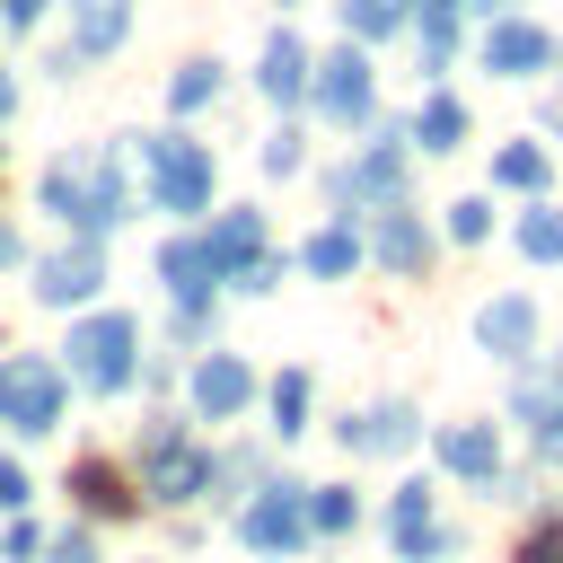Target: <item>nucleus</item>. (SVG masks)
Listing matches in <instances>:
<instances>
[{
	"label": "nucleus",
	"instance_id": "nucleus-1",
	"mask_svg": "<svg viewBox=\"0 0 563 563\" xmlns=\"http://www.w3.org/2000/svg\"><path fill=\"white\" fill-rule=\"evenodd\" d=\"M44 211L79 238H106L123 220V158L114 150H70L44 167Z\"/></svg>",
	"mask_w": 563,
	"mask_h": 563
},
{
	"label": "nucleus",
	"instance_id": "nucleus-2",
	"mask_svg": "<svg viewBox=\"0 0 563 563\" xmlns=\"http://www.w3.org/2000/svg\"><path fill=\"white\" fill-rule=\"evenodd\" d=\"M132 369H141V317L97 308V317H79V325H70V378H79L88 396L132 387Z\"/></svg>",
	"mask_w": 563,
	"mask_h": 563
},
{
	"label": "nucleus",
	"instance_id": "nucleus-3",
	"mask_svg": "<svg viewBox=\"0 0 563 563\" xmlns=\"http://www.w3.org/2000/svg\"><path fill=\"white\" fill-rule=\"evenodd\" d=\"M141 167H150L158 211H202V202H211V150H202V141L150 132V141H141Z\"/></svg>",
	"mask_w": 563,
	"mask_h": 563
},
{
	"label": "nucleus",
	"instance_id": "nucleus-4",
	"mask_svg": "<svg viewBox=\"0 0 563 563\" xmlns=\"http://www.w3.org/2000/svg\"><path fill=\"white\" fill-rule=\"evenodd\" d=\"M0 422H9V431H53V422H62V361H44V352H0Z\"/></svg>",
	"mask_w": 563,
	"mask_h": 563
},
{
	"label": "nucleus",
	"instance_id": "nucleus-5",
	"mask_svg": "<svg viewBox=\"0 0 563 563\" xmlns=\"http://www.w3.org/2000/svg\"><path fill=\"white\" fill-rule=\"evenodd\" d=\"M132 449H141V493H158V501H194V493H211V457L185 449V431H176L167 413H158Z\"/></svg>",
	"mask_w": 563,
	"mask_h": 563
},
{
	"label": "nucleus",
	"instance_id": "nucleus-6",
	"mask_svg": "<svg viewBox=\"0 0 563 563\" xmlns=\"http://www.w3.org/2000/svg\"><path fill=\"white\" fill-rule=\"evenodd\" d=\"M238 537H246L255 554H299V545H308V484H264V493L246 501Z\"/></svg>",
	"mask_w": 563,
	"mask_h": 563
},
{
	"label": "nucleus",
	"instance_id": "nucleus-7",
	"mask_svg": "<svg viewBox=\"0 0 563 563\" xmlns=\"http://www.w3.org/2000/svg\"><path fill=\"white\" fill-rule=\"evenodd\" d=\"M308 88H317V114H325V123H361V114H369V53H361V44L325 53V62L308 70Z\"/></svg>",
	"mask_w": 563,
	"mask_h": 563
},
{
	"label": "nucleus",
	"instance_id": "nucleus-8",
	"mask_svg": "<svg viewBox=\"0 0 563 563\" xmlns=\"http://www.w3.org/2000/svg\"><path fill=\"white\" fill-rule=\"evenodd\" d=\"M405 150H413V132H378V141L334 176V202H396V185H405Z\"/></svg>",
	"mask_w": 563,
	"mask_h": 563
},
{
	"label": "nucleus",
	"instance_id": "nucleus-9",
	"mask_svg": "<svg viewBox=\"0 0 563 563\" xmlns=\"http://www.w3.org/2000/svg\"><path fill=\"white\" fill-rule=\"evenodd\" d=\"M334 440H343V457H405L422 440V413L413 405H369V413H343Z\"/></svg>",
	"mask_w": 563,
	"mask_h": 563
},
{
	"label": "nucleus",
	"instance_id": "nucleus-10",
	"mask_svg": "<svg viewBox=\"0 0 563 563\" xmlns=\"http://www.w3.org/2000/svg\"><path fill=\"white\" fill-rule=\"evenodd\" d=\"M97 282H106L97 238H70L62 255H44V264H35V299H44V308H79V299H97Z\"/></svg>",
	"mask_w": 563,
	"mask_h": 563
},
{
	"label": "nucleus",
	"instance_id": "nucleus-11",
	"mask_svg": "<svg viewBox=\"0 0 563 563\" xmlns=\"http://www.w3.org/2000/svg\"><path fill=\"white\" fill-rule=\"evenodd\" d=\"M554 62V35L545 26H528V18H493L484 26V70L493 79H537Z\"/></svg>",
	"mask_w": 563,
	"mask_h": 563
},
{
	"label": "nucleus",
	"instance_id": "nucleus-12",
	"mask_svg": "<svg viewBox=\"0 0 563 563\" xmlns=\"http://www.w3.org/2000/svg\"><path fill=\"white\" fill-rule=\"evenodd\" d=\"M246 396H255V369H246L238 352H211V361H194V413H202V422H229V413H246Z\"/></svg>",
	"mask_w": 563,
	"mask_h": 563
},
{
	"label": "nucleus",
	"instance_id": "nucleus-13",
	"mask_svg": "<svg viewBox=\"0 0 563 563\" xmlns=\"http://www.w3.org/2000/svg\"><path fill=\"white\" fill-rule=\"evenodd\" d=\"M475 343L493 352V361H528L537 352V299H484V317H475Z\"/></svg>",
	"mask_w": 563,
	"mask_h": 563
},
{
	"label": "nucleus",
	"instance_id": "nucleus-14",
	"mask_svg": "<svg viewBox=\"0 0 563 563\" xmlns=\"http://www.w3.org/2000/svg\"><path fill=\"white\" fill-rule=\"evenodd\" d=\"M202 255H211L220 282H238V273L264 255V211H220V220L202 229Z\"/></svg>",
	"mask_w": 563,
	"mask_h": 563
},
{
	"label": "nucleus",
	"instance_id": "nucleus-15",
	"mask_svg": "<svg viewBox=\"0 0 563 563\" xmlns=\"http://www.w3.org/2000/svg\"><path fill=\"white\" fill-rule=\"evenodd\" d=\"M387 528H396V563H431V554H449V537L431 528V493H422V484H396Z\"/></svg>",
	"mask_w": 563,
	"mask_h": 563
},
{
	"label": "nucleus",
	"instance_id": "nucleus-16",
	"mask_svg": "<svg viewBox=\"0 0 563 563\" xmlns=\"http://www.w3.org/2000/svg\"><path fill=\"white\" fill-rule=\"evenodd\" d=\"M369 255H378L396 282H413V273L431 264V229H422L413 211H396V202H387V211H378V238H369Z\"/></svg>",
	"mask_w": 563,
	"mask_h": 563
},
{
	"label": "nucleus",
	"instance_id": "nucleus-17",
	"mask_svg": "<svg viewBox=\"0 0 563 563\" xmlns=\"http://www.w3.org/2000/svg\"><path fill=\"white\" fill-rule=\"evenodd\" d=\"M440 466L466 475V484H493V475H501V431H493V422H449V431H440Z\"/></svg>",
	"mask_w": 563,
	"mask_h": 563
},
{
	"label": "nucleus",
	"instance_id": "nucleus-18",
	"mask_svg": "<svg viewBox=\"0 0 563 563\" xmlns=\"http://www.w3.org/2000/svg\"><path fill=\"white\" fill-rule=\"evenodd\" d=\"M123 26H132V0H70V53H79V62L114 53Z\"/></svg>",
	"mask_w": 563,
	"mask_h": 563
},
{
	"label": "nucleus",
	"instance_id": "nucleus-19",
	"mask_svg": "<svg viewBox=\"0 0 563 563\" xmlns=\"http://www.w3.org/2000/svg\"><path fill=\"white\" fill-rule=\"evenodd\" d=\"M255 88L273 97V106H290V97H308V44L282 26L273 44H264V62H255Z\"/></svg>",
	"mask_w": 563,
	"mask_h": 563
},
{
	"label": "nucleus",
	"instance_id": "nucleus-20",
	"mask_svg": "<svg viewBox=\"0 0 563 563\" xmlns=\"http://www.w3.org/2000/svg\"><path fill=\"white\" fill-rule=\"evenodd\" d=\"M158 273H167V290H176L185 308H202V299H211V282H220V273H211V255H202V238H167V246H158Z\"/></svg>",
	"mask_w": 563,
	"mask_h": 563
},
{
	"label": "nucleus",
	"instance_id": "nucleus-21",
	"mask_svg": "<svg viewBox=\"0 0 563 563\" xmlns=\"http://www.w3.org/2000/svg\"><path fill=\"white\" fill-rule=\"evenodd\" d=\"M70 493H79L97 519H123V510H141V493H132V484H123L106 457H79V466H70Z\"/></svg>",
	"mask_w": 563,
	"mask_h": 563
},
{
	"label": "nucleus",
	"instance_id": "nucleus-22",
	"mask_svg": "<svg viewBox=\"0 0 563 563\" xmlns=\"http://www.w3.org/2000/svg\"><path fill=\"white\" fill-rule=\"evenodd\" d=\"M413 141H422L431 158H440V150H457V141H466V106H457V97H422V114H413Z\"/></svg>",
	"mask_w": 563,
	"mask_h": 563
},
{
	"label": "nucleus",
	"instance_id": "nucleus-23",
	"mask_svg": "<svg viewBox=\"0 0 563 563\" xmlns=\"http://www.w3.org/2000/svg\"><path fill=\"white\" fill-rule=\"evenodd\" d=\"M361 528V501L343 484H308V537H352Z\"/></svg>",
	"mask_w": 563,
	"mask_h": 563
},
{
	"label": "nucleus",
	"instance_id": "nucleus-24",
	"mask_svg": "<svg viewBox=\"0 0 563 563\" xmlns=\"http://www.w3.org/2000/svg\"><path fill=\"white\" fill-rule=\"evenodd\" d=\"M519 255H528V264H563V211H554V202L519 211Z\"/></svg>",
	"mask_w": 563,
	"mask_h": 563
},
{
	"label": "nucleus",
	"instance_id": "nucleus-25",
	"mask_svg": "<svg viewBox=\"0 0 563 563\" xmlns=\"http://www.w3.org/2000/svg\"><path fill=\"white\" fill-rule=\"evenodd\" d=\"M493 185H510V194H537V185H545V150H537V141H510V150H493Z\"/></svg>",
	"mask_w": 563,
	"mask_h": 563
},
{
	"label": "nucleus",
	"instance_id": "nucleus-26",
	"mask_svg": "<svg viewBox=\"0 0 563 563\" xmlns=\"http://www.w3.org/2000/svg\"><path fill=\"white\" fill-rule=\"evenodd\" d=\"M299 264H308V273H325V282H343V273L361 264V238H352V229H317Z\"/></svg>",
	"mask_w": 563,
	"mask_h": 563
},
{
	"label": "nucleus",
	"instance_id": "nucleus-27",
	"mask_svg": "<svg viewBox=\"0 0 563 563\" xmlns=\"http://www.w3.org/2000/svg\"><path fill=\"white\" fill-rule=\"evenodd\" d=\"M211 97H220V62H185V70L167 79V106H176V114H202Z\"/></svg>",
	"mask_w": 563,
	"mask_h": 563
},
{
	"label": "nucleus",
	"instance_id": "nucleus-28",
	"mask_svg": "<svg viewBox=\"0 0 563 563\" xmlns=\"http://www.w3.org/2000/svg\"><path fill=\"white\" fill-rule=\"evenodd\" d=\"M273 431H282V440L308 431V369H282V378H273Z\"/></svg>",
	"mask_w": 563,
	"mask_h": 563
},
{
	"label": "nucleus",
	"instance_id": "nucleus-29",
	"mask_svg": "<svg viewBox=\"0 0 563 563\" xmlns=\"http://www.w3.org/2000/svg\"><path fill=\"white\" fill-rule=\"evenodd\" d=\"M396 26H405V0H343V35L369 44V35H396Z\"/></svg>",
	"mask_w": 563,
	"mask_h": 563
},
{
	"label": "nucleus",
	"instance_id": "nucleus-30",
	"mask_svg": "<svg viewBox=\"0 0 563 563\" xmlns=\"http://www.w3.org/2000/svg\"><path fill=\"white\" fill-rule=\"evenodd\" d=\"M510 563H563V519H537L528 537H519V554Z\"/></svg>",
	"mask_w": 563,
	"mask_h": 563
},
{
	"label": "nucleus",
	"instance_id": "nucleus-31",
	"mask_svg": "<svg viewBox=\"0 0 563 563\" xmlns=\"http://www.w3.org/2000/svg\"><path fill=\"white\" fill-rule=\"evenodd\" d=\"M484 229H493V202H475V194H466V202H449V238H466V246H475Z\"/></svg>",
	"mask_w": 563,
	"mask_h": 563
},
{
	"label": "nucleus",
	"instance_id": "nucleus-32",
	"mask_svg": "<svg viewBox=\"0 0 563 563\" xmlns=\"http://www.w3.org/2000/svg\"><path fill=\"white\" fill-rule=\"evenodd\" d=\"M299 158H308L299 132H273V141H264V176H299Z\"/></svg>",
	"mask_w": 563,
	"mask_h": 563
},
{
	"label": "nucleus",
	"instance_id": "nucleus-33",
	"mask_svg": "<svg viewBox=\"0 0 563 563\" xmlns=\"http://www.w3.org/2000/svg\"><path fill=\"white\" fill-rule=\"evenodd\" d=\"M44 563H97V537H88V528H62V537L44 545Z\"/></svg>",
	"mask_w": 563,
	"mask_h": 563
},
{
	"label": "nucleus",
	"instance_id": "nucleus-34",
	"mask_svg": "<svg viewBox=\"0 0 563 563\" xmlns=\"http://www.w3.org/2000/svg\"><path fill=\"white\" fill-rule=\"evenodd\" d=\"M0 510H26V466L0 457Z\"/></svg>",
	"mask_w": 563,
	"mask_h": 563
},
{
	"label": "nucleus",
	"instance_id": "nucleus-35",
	"mask_svg": "<svg viewBox=\"0 0 563 563\" xmlns=\"http://www.w3.org/2000/svg\"><path fill=\"white\" fill-rule=\"evenodd\" d=\"M0 18H9V26H35V18H44V0H0Z\"/></svg>",
	"mask_w": 563,
	"mask_h": 563
},
{
	"label": "nucleus",
	"instance_id": "nucleus-36",
	"mask_svg": "<svg viewBox=\"0 0 563 563\" xmlns=\"http://www.w3.org/2000/svg\"><path fill=\"white\" fill-rule=\"evenodd\" d=\"M18 255H26V246H18V229H0V273H9Z\"/></svg>",
	"mask_w": 563,
	"mask_h": 563
},
{
	"label": "nucleus",
	"instance_id": "nucleus-37",
	"mask_svg": "<svg viewBox=\"0 0 563 563\" xmlns=\"http://www.w3.org/2000/svg\"><path fill=\"white\" fill-rule=\"evenodd\" d=\"M545 114H554V132H563V88H554V106H545Z\"/></svg>",
	"mask_w": 563,
	"mask_h": 563
},
{
	"label": "nucleus",
	"instance_id": "nucleus-38",
	"mask_svg": "<svg viewBox=\"0 0 563 563\" xmlns=\"http://www.w3.org/2000/svg\"><path fill=\"white\" fill-rule=\"evenodd\" d=\"M475 9H510V0H475Z\"/></svg>",
	"mask_w": 563,
	"mask_h": 563
},
{
	"label": "nucleus",
	"instance_id": "nucleus-39",
	"mask_svg": "<svg viewBox=\"0 0 563 563\" xmlns=\"http://www.w3.org/2000/svg\"><path fill=\"white\" fill-rule=\"evenodd\" d=\"M422 9H457V0H422Z\"/></svg>",
	"mask_w": 563,
	"mask_h": 563
}]
</instances>
